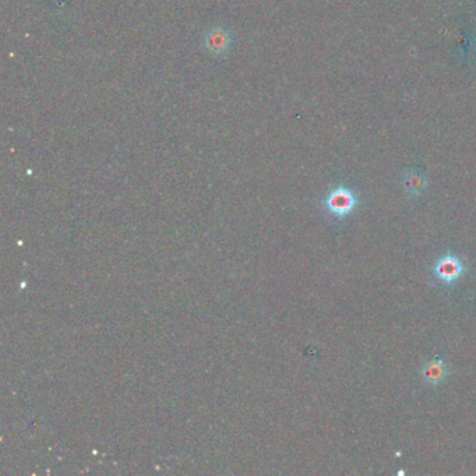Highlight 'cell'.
I'll return each instance as SVG.
<instances>
[{"instance_id": "277c9868", "label": "cell", "mask_w": 476, "mask_h": 476, "mask_svg": "<svg viewBox=\"0 0 476 476\" xmlns=\"http://www.w3.org/2000/svg\"><path fill=\"white\" fill-rule=\"evenodd\" d=\"M421 376L424 381L430 385H440L444 383V380L448 376V368L444 362L443 358H436L427 364H424V368L421 369Z\"/></svg>"}, {"instance_id": "6da1fadb", "label": "cell", "mask_w": 476, "mask_h": 476, "mask_svg": "<svg viewBox=\"0 0 476 476\" xmlns=\"http://www.w3.org/2000/svg\"><path fill=\"white\" fill-rule=\"evenodd\" d=\"M359 204L361 200L358 199L355 192L345 186H338L332 189L324 200L325 210L337 219H344L349 216Z\"/></svg>"}, {"instance_id": "5b68a950", "label": "cell", "mask_w": 476, "mask_h": 476, "mask_svg": "<svg viewBox=\"0 0 476 476\" xmlns=\"http://www.w3.org/2000/svg\"><path fill=\"white\" fill-rule=\"evenodd\" d=\"M404 186H405V190L410 196L417 197L426 189V179H424V175H421L418 172H411V173L407 175V178L404 180Z\"/></svg>"}, {"instance_id": "7a4b0ae2", "label": "cell", "mask_w": 476, "mask_h": 476, "mask_svg": "<svg viewBox=\"0 0 476 476\" xmlns=\"http://www.w3.org/2000/svg\"><path fill=\"white\" fill-rule=\"evenodd\" d=\"M465 272V265H463L461 259L453 253H447L440 257L436 265H433L434 277L443 282L444 285L455 284L463 274Z\"/></svg>"}, {"instance_id": "3957f363", "label": "cell", "mask_w": 476, "mask_h": 476, "mask_svg": "<svg viewBox=\"0 0 476 476\" xmlns=\"http://www.w3.org/2000/svg\"><path fill=\"white\" fill-rule=\"evenodd\" d=\"M231 45V35L224 28H212L204 38V47L212 56L221 57L228 52Z\"/></svg>"}]
</instances>
